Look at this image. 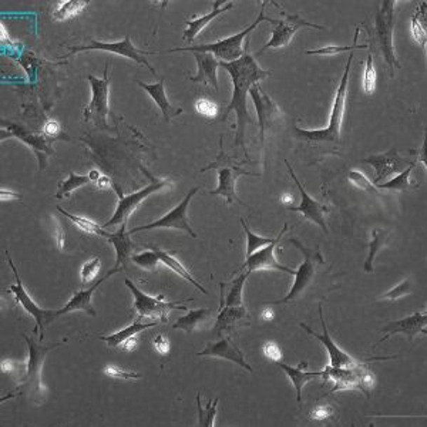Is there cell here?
<instances>
[{
  "label": "cell",
  "mask_w": 427,
  "mask_h": 427,
  "mask_svg": "<svg viewBox=\"0 0 427 427\" xmlns=\"http://www.w3.org/2000/svg\"><path fill=\"white\" fill-rule=\"evenodd\" d=\"M250 41L245 44V52L241 59L232 63H224L219 62V66L226 70L231 74V80L233 84L232 91V99L229 104L224 110L222 121H226L229 113H235L236 116V137H235V147H243L245 149V128L248 124L254 126L255 121L248 113L247 107V96L250 93V88L259 83L261 80H265L271 77V72L264 70L255 60V57L250 53Z\"/></svg>",
  "instance_id": "obj_1"
},
{
  "label": "cell",
  "mask_w": 427,
  "mask_h": 427,
  "mask_svg": "<svg viewBox=\"0 0 427 427\" xmlns=\"http://www.w3.org/2000/svg\"><path fill=\"white\" fill-rule=\"evenodd\" d=\"M353 55H355V52L351 53L348 63L345 66L344 76L339 81L337 96H335L334 104H332L327 127L320 128V130H304L299 127H294L295 135L299 140L312 142V144H320V142H332V144H338V142H341V128H342V121H344V114H345L348 83H349V73H351Z\"/></svg>",
  "instance_id": "obj_2"
},
{
  "label": "cell",
  "mask_w": 427,
  "mask_h": 427,
  "mask_svg": "<svg viewBox=\"0 0 427 427\" xmlns=\"http://www.w3.org/2000/svg\"><path fill=\"white\" fill-rule=\"evenodd\" d=\"M269 2H262L261 4V11L254 23H251L247 29L241 30L240 33H236L233 36H229L226 39L218 40L215 43H208V44H197V46H189V47H177V49L168 50V53H175V52H191V53H210L217 60L219 59L224 63H232L241 59L244 56V41L247 36L255 30V27L261 22H268L269 18H265V6Z\"/></svg>",
  "instance_id": "obj_3"
},
{
  "label": "cell",
  "mask_w": 427,
  "mask_h": 427,
  "mask_svg": "<svg viewBox=\"0 0 427 427\" xmlns=\"http://www.w3.org/2000/svg\"><path fill=\"white\" fill-rule=\"evenodd\" d=\"M398 2L395 0H384L381 6L377 8L374 15V39L377 49L381 50L384 60L386 62L391 77H395L396 69H400V65L396 57L395 46H393V29H395V11Z\"/></svg>",
  "instance_id": "obj_4"
},
{
  "label": "cell",
  "mask_w": 427,
  "mask_h": 427,
  "mask_svg": "<svg viewBox=\"0 0 427 427\" xmlns=\"http://www.w3.org/2000/svg\"><path fill=\"white\" fill-rule=\"evenodd\" d=\"M219 153L217 156V160L212 161L211 164H208L207 167L201 168V172H207L210 170H217L218 171V187L211 191V196H221L226 200L228 204H240V205H245L238 197H236V191H235V185L236 181L241 175H250V177H258L259 174L251 172V171H245L241 168L240 164H236L235 161H232L224 151L222 147V137L219 138Z\"/></svg>",
  "instance_id": "obj_5"
},
{
  "label": "cell",
  "mask_w": 427,
  "mask_h": 427,
  "mask_svg": "<svg viewBox=\"0 0 427 427\" xmlns=\"http://www.w3.org/2000/svg\"><path fill=\"white\" fill-rule=\"evenodd\" d=\"M288 241L291 244H294V247H297L302 252L304 262L301 264V266L295 272V282L292 285L290 294L287 297H285L283 299L272 302L271 305H287V304H291V302L297 301L298 298H301L309 290V287H311V285L315 280V276H316V264H323V258H322V255H320L318 248L316 250H311V248L305 247L297 238H290Z\"/></svg>",
  "instance_id": "obj_6"
},
{
  "label": "cell",
  "mask_w": 427,
  "mask_h": 427,
  "mask_svg": "<svg viewBox=\"0 0 427 427\" xmlns=\"http://www.w3.org/2000/svg\"><path fill=\"white\" fill-rule=\"evenodd\" d=\"M91 86V102L84 109V120L96 123L102 128H109L107 116L110 114L109 94H110V77H109V63H106L103 77H96L93 74L87 76Z\"/></svg>",
  "instance_id": "obj_7"
},
{
  "label": "cell",
  "mask_w": 427,
  "mask_h": 427,
  "mask_svg": "<svg viewBox=\"0 0 427 427\" xmlns=\"http://www.w3.org/2000/svg\"><path fill=\"white\" fill-rule=\"evenodd\" d=\"M141 170L144 171V174L150 178V184L146 187L140 189V191L137 193H133L130 196H123L120 191H118V204H117V208H116V212L114 215L104 224L102 225V228H109V226H114V225H123V224H127L130 215L134 212V210L144 201L146 198H149L151 194L160 191V189L165 188V187H172V182L170 179H164V178H156L153 177L149 171H146V168Z\"/></svg>",
  "instance_id": "obj_8"
},
{
  "label": "cell",
  "mask_w": 427,
  "mask_h": 427,
  "mask_svg": "<svg viewBox=\"0 0 427 427\" xmlns=\"http://www.w3.org/2000/svg\"><path fill=\"white\" fill-rule=\"evenodd\" d=\"M278 8L280 9L279 12H280L282 19H279V20L272 19V18L268 19V22L273 26L272 27V36H271L269 41L262 47V49L257 52V55H262L268 49H282V47H287L291 43V40L294 39V36L297 34V32L302 27H312V29H318V30H325L323 26L309 23L308 20L302 19L299 15L287 13L285 11H282V8L279 5H278Z\"/></svg>",
  "instance_id": "obj_9"
},
{
  "label": "cell",
  "mask_w": 427,
  "mask_h": 427,
  "mask_svg": "<svg viewBox=\"0 0 427 427\" xmlns=\"http://www.w3.org/2000/svg\"><path fill=\"white\" fill-rule=\"evenodd\" d=\"M67 49H69V55H66V57L73 56V55L80 53V52H87V50H102V52L116 53L118 56H123V57H127V59L135 62L140 66H146L154 76H157L156 70L153 69L150 62L146 59V55H154V53L137 49V47H134V44L131 43V39H130L128 34L123 40L116 41V43H106V41L90 40L88 44H84V46H69Z\"/></svg>",
  "instance_id": "obj_10"
},
{
  "label": "cell",
  "mask_w": 427,
  "mask_h": 427,
  "mask_svg": "<svg viewBox=\"0 0 427 427\" xmlns=\"http://www.w3.org/2000/svg\"><path fill=\"white\" fill-rule=\"evenodd\" d=\"M127 288H130L133 297H134V309L138 313V318H157L165 322L168 319V315L174 309L187 311L185 306H182L184 302H189L191 299H187L182 302H164V295H160L157 298L150 297L147 294L138 290L134 282L130 279H126Z\"/></svg>",
  "instance_id": "obj_11"
},
{
  "label": "cell",
  "mask_w": 427,
  "mask_h": 427,
  "mask_svg": "<svg viewBox=\"0 0 427 427\" xmlns=\"http://www.w3.org/2000/svg\"><path fill=\"white\" fill-rule=\"evenodd\" d=\"M198 193V188H193L191 191H189L185 198L175 207L172 208L168 214H165L163 218L147 224V225H141L137 228H133L128 231L130 235L140 232V231H150V229H158V228H164V229H179L187 232L191 238H197V232L193 229V226L189 225L188 218H187V210L189 203H191L193 197Z\"/></svg>",
  "instance_id": "obj_12"
},
{
  "label": "cell",
  "mask_w": 427,
  "mask_h": 427,
  "mask_svg": "<svg viewBox=\"0 0 427 427\" xmlns=\"http://www.w3.org/2000/svg\"><path fill=\"white\" fill-rule=\"evenodd\" d=\"M6 257H8V262H9L11 268H12V271H13V273H15V278H16V285H12V287H11L9 290L15 294L18 302L23 306V309H25L30 316L34 318V320H36V323H37V327L34 329V332H37V329H40V339H43V338H44V329H46V326L49 325V323H52L56 318H59V312H57V311H47V309H43V308H40L39 305L34 304V301L29 297V294L26 292V290H25V287H23V283H22L20 276H19V272H18V269H16V266H15L12 258H11L9 251H6Z\"/></svg>",
  "instance_id": "obj_13"
},
{
  "label": "cell",
  "mask_w": 427,
  "mask_h": 427,
  "mask_svg": "<svg viewBox=\"0 0 427 427\" xmlns=\"http://www.w3.org/2000/svg\"><path fill=\"white\" fill-rule=\"evenodd\" d=\"M288 231V224H285V226L282 228V231L278 233V236H275L273 243H271L269 245L258 250L257 252H254L252 255H250L245 261V264L238 269L235 271V273H240L243 271H258V269H271V271H279V272H285L291 276H295V269H291L288 266H285L282 264L278 262L276 257H275V248L279 244V241L282 240V236L285 235V232Z\"/></svg>",
  "instance_id": "obj_14"
},
{
  "label": "cell",
  "mask_w": 427,
  "mask_h": 427,
  "mask_svg": "<svg viewBox=\"0 0 427 427\" xmlns=\"http://www.w3.org/2000/svg\"><path fill=\"white\" fill-rule=\"evenodd\" d=\"M250 96L254 102V106L257 109V114L259 118V135H261V144L265 142V134L266 130H271L272 126L283 118V113L279 109V106L268 96L265 90L261 87L259 83H255L250 88Z\"/></svg>",
  "instance_id": "obj_15"
},
{
  "label": "cell",
  "mask_w": 427,
  "mask_h": 427,
  "mask_svg": "<svg viewBox=\"0 0 427 427\" xmlns=\"http://www.w3.org/2000/svg\"><path fill=\"white\" fill-rule=\"evenodd\" d=\"M6 137H16L20 141L26 142V144L34 151V154L39 158V167L40 170H44L46 167V158L49 156L55 154V150L52 149V138H47L43 134H34L23 127H19L13 123H4V131H2V140Z\"/></svg>",
  "instance_id": "obj_16"
},
{
  "label": "cell",
  "mask_w": 427,
  "mask_h": 427,
  "mask_svg": "<svg viewBox=\"0 0 427 427\" xmlns=\"http://www.w3.org/2000/svg\"><path fill=\"white\" fill-rule=\"evenodd\" d=\"M318 312H319V318H320V323L323 327V334H316L315 330H312L309 326H306L305 323H301V326L308 332L309 335H312L313 338H316L319 342L323 344V346L326 348L327 353H329V360H330V366L332 367H344V369H353V367H359L362 363H359L356 359H353L351 355H348L345 351H342L335 342L334 339L330 338L329 332H327V326L325 323L323 319V313H322V305L318 306Z\"/></svg>",
  "instance_id": "obj_17"
},
{
  "label": "cell",
  "mask_w": 427,
  "mask_h": 427,
  "mask_svg": "<svg viewBox=\"0 0 427 427\" xmlns=\"http://www.w3.org/2000/svg\"><path fill=\"white\" fill-rule=\"evenodd\" d=\"M285 164H287L288 167V171L294 179V182L298 185L299 188V193H301V204L298 207H288L290 211H294V212H301L302 217L308 221H312L313 224L319 225L325 233L329 232L327 229V225H326V221H325V214L329 212V207L327 205H323L320 203H318L316 200H313L306 191L304 185L301 184V181L298 179L297 174L294 172V168L290 165L288 161H285Z\"/></svg>",
  "instance_id": "obj_18"
},
{
  "label": "cell",
  "mask_w": 427,
  "mask_h": 427,
  "mask_svg": "<svg viewBox=\"0 0 427 427\" xmlns=\"http://www.w3.org/2000/svg\"><path fill=\"white\" fill-rule=\"evenodd\" d=\"M23 338L26 339L27 345H29V363H27V370H26V376L22 379V386H32L36 384V386L39 389H41V367H43V362L46 359V355L49 353L52 349L60 346L62 344L66 342V339H63L59 344L55 345H39L36 344L32 338L23 335Z\"/></svg>",
  "instance_id": "obj_19"
},
{
  "label": "cell",
  "mask_w": 427,
  "mask_h": 427,
  "mask_svg": "<svg viewBox=\"0 0 427 427\" xmlns=\"http://www.w3.org/2000/svg\"><path fill=\"white\" fill-rule=\"evenodd\" d=\"M426 326H427V313H426V311H423V312H414L413 315H410V316H407L405 319L389 322L388 325H385L382 327V330L385 332V337L377 342V345L388 341L391 337H393L396 334H403V335L407 337L409 341H413L414 337L419 335V334L427 335ZM377 345H374V348Z\"/></svg>",
  "instance_id": "obj_20"
},
{
  "label": "cell",
  "mask_w": 427,
  "mask_h": 427,
  "mask_svg": "<svg viewBox=\"0 0 427 427\" xmlns=\"http://www.w3.org/2000/svg\"><path fill=\"white\" fill-rule=\"evenodd\" d=\"M363 163H367L376 168V179L374 185L382 184L384 179L389 178L395 172H402L407 167V158L399 157L398 150H391L386 154H379V156H370L363 160ZM412 163H409L410 165Z\"/></svg>",
  "instance_id": "obj_21"
},
{
  "label": "cell",
  "mask_w": 427,
  "mask_h": 427,
  "mask_svg": "<svg viewBox=\"0 0 427 427\" xmlns=\"http://www.w3.org/2000/svg\"><path fill=\"white\" fill-rule=\"evenodd\" d=\"M198 356H212V358H221V359H226L231 360L236 365H240L241 367L247 369L248 372H254L252 366L245 360L244 353L238 349L231 338H222L217 342H210L207 344L205 349L197 353Z\"/></svg>",
  "instance_id": "obj_22"
},
{
  "label": "cell",
  "mask_w": 427,
  "mask_h": 427,
  "mask_svg": "<svg viewBox=\"0 0 427 427\" xmlns=\"http://www.w3.org/2000/svg\"><path fill=\"white\" fill-rule=\"evenodd\" d=\"M117 272H120V269H118V268H113V269L109 271V273L104 275L100 280H97L96 283L91 285V287H90L88 290H83V291H80V292H76V294L73 295V298L67 302V305H66L65 308H62V309L57 311V312H59V316L66 315V313H70V312H77V311H84L86 313L91 315V316H97V312H96V309L93 308V304H91L93 292L96 291L107 278H110L111 275H114V273H117Z\"/></svg>",
  "instance_id": "obj_23"
},
{
  "label": "cell",
  "mask_w": 427,
  "mask_h": 427,
  "mask_svg": "<svg viewBox=\"0 0 427 427\" xmlns=\"http://www.w3.org/2000/svg\"><path fill=\"white\" fill-rule=\"evenodd\" d=\"M194 57L197 60V74L189 77L193 83H201L207 87H212L215 91H218V67L219 62L210 53H194Z\"/></svg>",
  "instance_id": "obj_24"
},
{
  "label": "cell",
  "mask_w": 427,
  "mask_h": 427,
  "mask_svg": "<svg viewBox=\"0 0 427 427\" xmlns=\"http://www.w3.org/2000/svg\"><path fill=\"white\" fill-rule=\"evenodd\" d=\"M233 9V4L232 2H222V0H215L214 2V9L207 13L205 16H201L196 20H187V25L188 27L184 30L182 33V39L187 41V43H193L197 36L207 27V25H210L215 18H218L219 15L228 12Z\"/></svg>",
  "instance_id": "obj_25"
},
{
  "label": "cell",
  "mask_w": 427,
  "mask_h": 427,
  "mask_svg": "<svg viewBox=\"0 0 427 427\" xmlns=\"http://www.w3.org/2000/svg\"><path fill=\"white\" fill-rule=\"evenodd\" d=\"M164 81H165V79L161 77V80H160L158 83H154V84H147V83H142V81H140V80H137L135 83H137L141 88H144V90L150 94L151 99H153L154 103L157 104V107H160V110H161V113H163V117H164L165 123H170L171 118H174V117H177V116H179V114L182 113V109H177V107H174V106L170 103V100H168V97H167V94H165Z\"/></svg>",
  "instance_id": "obj_26"
},
{
  "label": "cell",
  "mask_w": 427,
  "mask_h": 427,
  "mask_svg": "<svg viewBox=\"0 0 427 427\" xmlns=\"http://www.w3.org/2000/svg\"><path fill=\"white\" fill-rule=\"evenodd\" d=\"M126 224H123L120 226V229L114 233L110 235V238H107V241L110 244H113V247L116 248V255H117V259H116V266L114 268H118L121 271V268L126 266L127 261L131 259V255H133V251H134V244L130 238V233L126 231Z\"/></svg>",
  "instance_id": "obj_27"
},
{
  "label": "cell",
  "mask_w": 427,
  "mask_h": 427,
  "mask_svg": "<svg viewBox=\"0 0 427 427\" xmlns=\"http://www.w3.org/2000/svg\"><path fill=\"white\" fill-rule=\"evenodd\" d=\"M275 363L285 372V374H287V376L291 379V382H292V385H294V388H295V391H297V400H298L299 403L302 402V389H304V386H305L309 381H312V379L322 376V372H316V373L305 372L304 369L308 367V362H301L297 367L290 366V365H285V363H282L280 360H279V362H275Z\"/></svg>",
  "instance_id": "obj_28"
},
{
  "label": "cell",
  "mask_w": 427,
  "mask_h": 427,
  "mask_svg": "<svg viewBox=\"0 0 427 427\" xmlns=\"http://www.w3.org/2000/svg\"><path fill=\"white\" fill-rule=\"evenodd\" d=\"M157 323H158V320L146 322V323H144V322H140V320H135V322H133L130 326L124 327L123 330L116 332V334H113V335L100 337V341L106 342V344L109 345V348L116 349V348H120L126 341H128V339H131V338H135V337L140 334V332L146 330V329H149V327H153V326H156Z\"/></svg>",
  "instance_id": "obj_29"
},
{
  "label": "cell",
  "mask_w": 427,
  "mask_h": 427,
  "mask_svg": "<svg viewBox=\"0 0 427 427\" xmlns=\"http://www.w3.org/2000/svg\"><path fill=\"white\" fill-rule=\"evenodd\" d=\"M250 313L247 311V308L244 305L240 306H225L221 309L218 318H217V323L214 327V332L217 335H219L221 332L228 330L231 327L235 326L236 322H240L241 319H248Z\"/></svg>",
  "instance_id": "obj_30"
},
{
  "label": "cell",
  "mask_w": 427,
  "mask_h": 427,
  "mask_svg": "<svg viewBox=\"0 0 427 427\" xmlns=\"http://www.w3.org/2000/svg\"><path fill=\"white\" fill-rule=\"evenodd\" d=\"M153 250L157 252V255H158L161 264H164L165 266H168L171 271H174L177 275H179L181 278H184L187 282L193 283L194 287H196L200 292H203V294H205V295L208 294L207 290L203 287V285H200V283L197 282V279L191 275V272H189L177 258H174L171 254H168V252H165V251H163V250H158V248H153Z\"/></svg>",
  "instance_id": "obj_31"
},
{
  "label": "cell",
  "mask_w": 427,
  "mask_h": 427,
  "mask_svg": "<svg viewBox=\"0 0 427 427\" xmlns=\"http://www.w3.org/2000/svg\"><path fill=\"white\" fill-rule=\"evenodd\" d=\"M416 165V161H413L410 165H407L402 172H399L396 177L391 178L389 181L384 184H377L376 187L379 189H389V191H409V189H416L420 187L419 182L412 184L410 174L413 171V167Z\"/></svg>",
  "instance_id": "obj_32"
},
{
  "label": "cell",
  "mask_w": 427,
  "mask_h": 427,
  "mask_svg": "<svg viewBox=\"0 0 427 427\" xmlns=\"http://www.w3.org/2000/svg\"><path fill=\"white\" fill-rule=\"evenodd\" d=\"M211 315V309H194L188 311L185 316H181L177 319V322L172 325V329H181L187 334H193V332L205 320H208Z\"/></svg>",
  "instance_id": "obj_33"
},
{
  "label": "cell",
  "mask_w": 427,
  "mask_h": 427,
  "mask_svg": "<svg viewBox=\"0 0 427 427\" xmlns=\"http://www.w3.org/2000/svg\"><path fill=\"white\" fill-rule=\"evenodd\" d=\"M388 240H389V233H388L386 231H384V229H381V228H374V229L372 231V241L369 243V247H367V248H369V252H367V258H366L365 265H363L365 272L372 273V272L374 271V268H373L374 258H376L377 252L385 247V244L388 243Z\"/></svg>",
  "instance_id": "obj_34"
},
{
  "label": "cell",
  "mask_w": 427,
  "mask_h": 427,
  "mask_svg": "<svg viewBox=\"0 0 427 427\" xmlns=\"http://www.w3.org/2000/svg\"><path fill=\"white\" fill-rule=\"evenodd\" d=\"M88 5L90 2H87V0H66V2H62L53 12V19L59 22L73 19L79 16Z\"/></svg>",
  "instance_id": "obj_35"
},
{
  "label": "cell",
  "mask_w": 427,
  "mask_h": 427,
  "mask_svg": "<svg viewBox=\"0 0 427 427\" xmlns=\"http://www.w3.org/2000/svg\"><path fill=\"white\" fill-rule=\"evenodd\" d=\"M426 2H421L417 8L416 13L412 18V34L414 40L423 47V52L426 53V43H427V34H426Z\"/></svg>",
  "instance_id": "obj_36"
},
{
  "label": "cell",
  "mask_w": 427,
  "mask_h": 427,
  "mask_svg": "<svg viewBox=\"0 0 427 427\" xmlns=\"http://www.w3.org/2000/svg\"><path fill=\"white\" fill-rule=\"evenodd\" d=\"M90 182H91L90 175H77L74 172H70L69 178L62 181L59 184V189H57V193H56V198L57 200L69 198L70 194L74 191V189L81 188V187H84V185H87Z\"/></svg>",
  "instance_id": "obj_37"
},
{
  "label": "cell",
  "mask_w": 427,
  "mask_h": 427,
  "mask_svg": "<svg viewBox=\"0 0 427 427\" xmlns=\"http://www.w3.org/2000/svg\"><path fill=\"white\" fill-rule=\"evenodd\" d=\"M57 210L66 217V218H69L77 228H80L81 231H84V232H87V233H94V235H97V236H103V238H110V232H107V231H104V228H102L100 225H97L96 222H93V221H90V219H87V218H83V217H76V215H72L70 212H67V211H65L63 208H60V207H57Z\"/></svg>",
  "instance_id": "obj_38"
},
{
  "label": "cell",
  "mask_w": 427,
  "mask_h": 427,
  "mask_svg": "<svg viewBox=\"0 0 427 427\" xmlns=\"http://www.w3.org/2000/svg\"><path fill=\"white\" fill-rule=\"evenodd\" d=\"M358 36H359V29H356V33H355V39H353V43L351 46H326V47H322V49H316V50H308L306 55L312 56V55H319V56H334V55H339V53H345V52H355V50H365L367 49V44H356V40H358Z\"/></svg>",
  "instance_id": "obj_39"
},
{
  "label": "cell",
  "mask_w": 427,
  "mask_h": 427,
  "mask_svg": "<svg viewBox=\"0 0 427 427\" xmlns=\"http://www.w3.org/2000/svg\"><path fill=\"white\" fill-rule=\"evenodd\" d=\"M252 272H250V271H243V272L238 273L236 279L232 280L231 291H229V294L226 295V299H225V306H240V305H243V290H244L245 280L248 279V276Z\"/></svg>",
  "instance_id": "obj_40"
},
{
  "label": "cell",
  "mask_w": 427,
  "mask_h": 427,
  "mask_svg": "<svg viewBox=\"0 0 427 427\" xmlns=\"http://www.w3.org/2000/svg\"><path fill=\"white\" fill-rule=\"evenodd\" d=\"M219 399L217 398L214 400H210L205 407L201 405V396L200 393L197 395V407H198V426L200 427H212L215 424V416H217V406H218Z\"/></svg>",
  "instance_id": "obj_41"
},
{
  "label": "cell",
  "mask_w": 427,
  "mask_h": 427,
  "mask_svg": "<svg viewBox=\"0 0 427 427\" xmlns=\"http://www.w3.org/2000/svg\"><path fill=\"white\" fill-rule=\"evenodd\" d=\"M240 221H241L243 228H244L245 235H247V258H248L250 255H252L254 252H257L258 250H261V248L269 245L271 243H273L275 238H264V236H258L257 233H254V232L250 229V226L247 225V222H245L243 218H241Z\"/></svg>",
  "instance_id": "obj_42"
},
{
  "label": "cell",
  "mask_w": 427,
  "mask_h": 427,
  "mask_svg": "<svg viewBox=\"0 0 427 427\" xmlns=\"http://www.w3.org/2000/svg\"><path fill=\"white\" fill-rule=\"evenodd\" d=\"M131 261L137 266L146 269V271H156L158 264H160V258H158V255L154 250L144 251V252H140V254H133Z\"/></svg>",
  "instance_id": "obj_43"
},
{
  "label": "cell",
  "mask_w": 427,
  "mask_h": 427,
  "mask_svg": "<svg viewBox=\"0 0 427 427\" xmlns=\"http://www.w3.org/2000/svg\"><path fill=\"white\" fill-rule=\"evenodd\" d=\"M363 88L366 94H373L376 88V69L373 63V53L370 52L366 60L365 76H363Z\"/></svg>",
  "instance_id": "obj_44"
},
{
  "label": "cell",
  "mask_w": 427,
  "mask_h": 427,
  "mask_svg": "<svg viewBox=\"0 0 427 427\" xmlns=\"http://www.w3.org/2000/svg\"><path fill=\"white\" fill-rule=\"evenodd\" d=\"M349 181H351V184H353L359 189H362V191H367L370 194H376L377 193L376 185L360 171H356V170L351 171L349 172Z\"/></svg>",
  "instance_id": "obj_45"
},
{
  "label": "cell",
  "mask_w": 427,
  "mask_h": 427,
  "mask_svg": "<svg viewBox=\"0 0 427 427\" xmlns=\"http://www.w3.org/2000/svg\"><path fill=\"white\" fill-rule=\"evenodd\" d=\"M410 292H412V282L409 279H405L403 282H400L398 285V287H395L393 290L381 295L377 299L379 301H398V299L409 295Z\"/></svg>",
  "instance_id": "obj_46"
},
{
  "label": "cell",
  "mask_w": 427,
  "mask_h": 427,
  "mask_svg": "<svg viewBox=\"0 0 427 427\" xmlns=\"http://www.w3.org/2000/svg\"><path fill=\"white\" fill-rule=\"evenodd\" d=\"M102 268V262H100V258H93L91 261L86 262L80 271V276H81V282L83 283H88L91 282L94 278H96V275L99 273Z\"/></svg>",
  "instance_id": "obj_47"
},
{
  "label": "cell",
  "mask_w": 427,
  "mask_h": 427,
  "mask_svg": "<svg viewBox=\"0 0 427 427\" xmlns=\"http://www.w3.org/2000/svg\"><path fill=\"white\" fill-rule=\"evenodd\" d=\"M104 373L110 377H116V379H123V381H133V379H141L140 373L135 372H126L117 366H107L104 369Z\"/></svg>",
  "instance_id": "obj_48"
},
{
  "label": "cell",
  "mask_w": 427,
  "mask_h": 427,
  "mask_svg": "<svg viewBox=\"0 0 427 427\" xmlns=\"http://www.w3.org/2000/svg\"><path fill=\"white\" fill-rule=\"evenodd\" d=\"M196 109L200 114L205 116V117H215L218 114V106L207 99H201L196 103Z\"/></svg>",
  "instance_id": "obj_49"
},
{
  "label": "cell",
  "mask_w": 427,
  "mask_h": 427,
  "mask_svg": "<svg viewBox=\"0 0 427 427\" xmlns=\"http://www.w3.org/2000/svg\"><path fill=\"white\" fill-rule=\"evenodd\" d=\"M264 353H265V356L268 359H271L273 362H279L282 359V352H280L279 346L276 344H273V342H269V344H266L264 346Z\"/></svg>",
  "instance_id": "obj_50"
},
{
  "label": "cell",
  "mask_w": 427,
  "mask_h": 427,
  "mask_svg": "<svg viewBox=\"0 0 427 427\" xmlns=\"http://www.w3.org/2000/svg\"><path fill=\"white\" fill-rule=\"evenodd\" d=\"M43 131H44V134H46L47 137H50V138L53 140V138L59 137V134H60V126H59L57 121L49 120V121H47V123L43 126Z\"/></svg>",
  "instance_id": "obj_51"
},
{
  "label": "cell",
  "mask_w": 427,
  "mask_h": 427,
  "mask_svg": "<svg viewBox=\"0 0 427 427\" xmlns=\"http://www.w3.org/2000/svg\"><path fill=\"white\" fill-rule=\"evenodd\" d=\"M332 414H334V410H332L330 406H322V407H316L312 413H311V417L313 420H325L327 417H330Z\"/></svg>",
  "instance_id": "obj_52"
},
{
  "label": "cell",
  "mask_w": 427,
  "mask_h": 427,
  "mask_svg": "<svg viewBox=\"0 0 427 427\" xmlns=\"http://www.w3.org/2000/svg\"><path fill=\"white\" fill-rule=\"evenodd\" d=\"M154 346H156V349H157L160 353H163V355L168 353V351H170V345H168L167 339H164L163 335H157V337H156V339H154Z\"/></svg>",
  "instance_id": "obj_53"
},
{
  "label": "cell",
  "mask_w": 427,
  "mask_h": 427,
  "mask_svg": "<svg viewBox=\"0 0 427 427\" xmlns=\"http://www.w3.org/2000/svg\"><path fill=\"white\" fill-rule=\"evenodd\" d=\"M96 184H97L99 188H103V189L110 188V187L113 185V184H111V179H110L109 177H106V175H100V178L96 181Z\"/></svg>",
  "instance_id": "obj_54"
},
{
  "label": "cell",
  "mask_w": 427,
  "mask_h": 427,
  "mask_svg": "<svg viewBox=\"0 0 427 427\" xmlns=\"http://www.w3.org/2000/svg\"><path fill=\"white\" fill-rule=\"evenodd\" d=\"M11 201V200H20L19 194H13V193H8L6 189H2V201Z\"/></svg>",
  "instance_id": "obj_55"
},
{
  "label": "cell",
  "mask_w": 427,
  "mask_h": 427,
  "mask_svg": "<svg viewBox=\"0 0 427 427\" xmlns=\"http://www.w3.org/2000/svg\"><path fill=\"white\" fill-rule=\"evenodd\" d=\"M262 318H264L265 320H271V319L273 318V313H272V311H271V309H265V311L262 312Z\"/></svg>",
  "instance_id": "obj_56"
},
{
  "label": "cell",
  "mask_w": 427,
  "mask_h": 427,
  "mask_svg": "<svg viewBox=\"0 0 427 427\" xmlns=\"http://www.w3.org/2000/svg\"><path fill=\"white\" fill-rule=\"evenodd\" d=\"M280 201H287L285 204H290V203L292 201V197L288 196V194H287V196H282V197H280Z\"/></svg>",
  "instance_id": "obj_57"
},
{
  "label": "cell",
  "mask_w": 427,
  "mask_h": 427,
  "mask_svg": "<svg viewBox=\"0 0 427 427\" xmlns=\"http://www.w3.org/2000/svg\"><path fill=\"white\" fill-rule=\"evenodd\" d=\"M57 240H59V247H60V248H63V233H62V232H59V235H57Z\"/></svg>",
  "instance_id": "obj_58"
}]
</instances>
